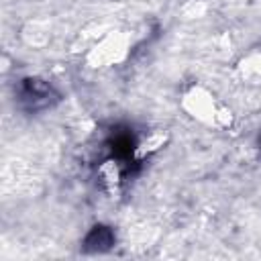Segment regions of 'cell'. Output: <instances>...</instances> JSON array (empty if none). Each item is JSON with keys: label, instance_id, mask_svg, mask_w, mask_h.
Masks as SVG:
<instances>
[{"label": "cell", "instance_id": "cell-1", "mask_svg": "<svg viewBox=\"0 0 261 261\" xmlns=\"http://www.w3.org/2000/svg\"><path fill=\"white\" fill-rule=\"evenodd\" d=\"M184 108H186L194 118H198V120H202V122H208V124L218 122V120L222 118V114H224V112H218V110H216L212 96H210L206 90H202V88H194L192 92L186 94V98H184Z\"/></svg>", "mask_w": 261, "mask_h": 261}, {"label": "cell", "instance_id": "cell-3", "mask_svg": "<svg viewBox=\"0 0 261 261\" xmlns=\"http://www.w3.org/2000/svg\"><path fill=\"white\" fill-rule=\"evenodd\" d=\"M243 71L259 75V73H261V55H253V57H249L247 61H243Z\"/></svg>", "mask_w": 261, "mask_h": 261}, {"label": "cell", "instance_id": "cell-2", "mask_svg": "<svg viewBox=\"0 0 261 261\" xmlns=\"http://www.w3.org/2000/svg\"><path fill=\"white\" fill-rule=\"evenodd\" d=\"M122 55H124V41H122V37H108V39H104L94 49V53H92V57L98 63H112V61H118Z\"/></svg>", "mask_w": 261, "mask_h": 261}, {"label": "cell", "instance_id": "cell-4", "mask_svg": "<svg viewBox=\"0 0 261 261\" xmlns=\"http://www.w3.org/2000/svg\"><path fill=\"white\" fill-rule=\"evenodd\" d=\"M161 143H163V137H161V135H153L149 141H145V143L141 145V149H139V155H145V153H149V151H155V149H159V147H161Z\"/></svg>", "mask_w": 261, "mask_h": 261}]
</instances>
